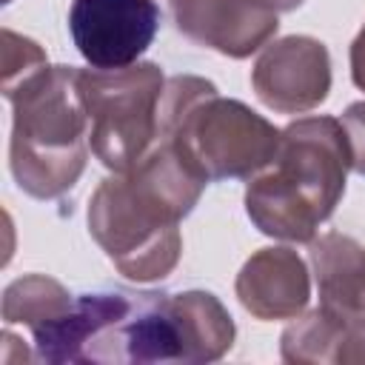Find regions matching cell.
<instances>
[{
  "label": "cell",
  "mask_w": 365,
  "mask_h": 365,
  "mask_svg": "<svg viewBox=\"0 0 365 365\" xmlns=\"http://www.w3.org/2000/svg\"><path fill=\"white\" fill-rule=\"evenodd\" d=\"M351 77H354V86L365 91V26L351 43Z\"/></svg>",
  "instance_id": "cell-17"
},
{
  "label": "cell",
  "mask_w": 365,
  "mask_h": 365,
  "mask_svg": "<svg viewBox=\"0 0 365 365\" xmlns=\"http://www.w3.org/2000/svg\"><path fill=\"white\" fill-rule=\"evenodd\" d=\"M348 168L351 148L342 123L302 117L282 128L271 168L248 182L245 211L265 237L311 242L334 214Z\"/></svg>",
  "instance_id": "cell-2"
},
{
  "label": "cell",
  "mask_w": 365,
  "mask_h": 365,
  "mask_svg": "<svg viewBox=\"0 0 365 365\" xmlns=\"http://www.w3.org/2000/svg\"><path fill=\"white\" fill-rule=\"evenodd\" d=\"M43 66H48V60L34 40L20 37L11 29H3V94L29 80Z\"/></svg>",
  "instance_id": "cell-14"
},
{
  "label": "cell",
  "mask_w": 365,
  "mask_h": 365,
  "mask_svg": "<svg viewBox=\"0 0 365 365\" xmlns=\"http://www.w3.org/2000/svg\"><path fill=\"white\" fill-rule=\"evenodd\" d=\"M165 77L154 63L128 68H80L94 157L114 174L134 168L154 145Z\"/></svg>",
  "instance_id": "cell-5"
},
{
  "label": "cell",
  "mask_w": 365,
  "mask_h": 365,
  "mask_svg": "<svg viewBox=\"0 0 365 365\" xmlns=\"http://www.w3.org/2000/svg\"><path fill=\"white\" fill-rule=\"evenodd\" d=\"M208 182L163 140L128 171L103 180L88 202V228L117 271L154 282L174 271L182 237L180 220Z\"/></svg>",
  "instance_id": "cell-1"
},
{
  "label": "cell",
  "mask_w": 365,
  "mask_h": 365,
  "mask_svg": "<svg viewBox=\"0 0 365 365\" xmlns=\"http://www.w3.org/2000/svg\"><path fill=\"white\" fill-rule=\"evenodd\" d=\"M180 362H214L234 345V319L225 305L208 291L168 294Z\"/></svg>",
  "instance_id": "cell-12"
},
{
  "label": "cell",
  "mask_w": 365,
  "mask_h": 365,
  "mask_svg": "<svg viewBox=\"0 0 365 365\" xmlns=\"http://www.w3.org/2000/svg\"><path fill=\"white\" fill-rule=\"evenodd\" d=\"M339 123H342L345 137H348L351 168L365 177V100L362 103H351Z\"/></svg>",
  "instance_id": "cell-16"
},
{
  "label": "cell",
  "mask_w": 365,
  "mask_h": 365,
  "mask_svg": "<svg viewBox=\"0 0 365 365\" xmlns=\"http://www.w3.org/2000/svg\"><path fill=\"white\" fill-rule=\"evenodd\" d=\"M134 305V294H83L54 322L31 331L37 359L43 362H88L94 342L106 328L120 322Z\"/></svg>",
  "instance_id": "cell-10"
},
{
  "label": "cell",
  "mask_w": 365,
  "mask_h": 365,
  "mask_svg": "<svg viewBox=\"0 0 365 365\" xmlns=\"http://www.w3.org/2000/svg\"><path fill=\"white\" fill-rule=\"evenodd\" d=\"M160 29L154 0H74L68 31L91 68H128Z\"/></svg>",
  "instance_id": "cell-6"
},
{
  "label": "cell",
  "mask_w": 365,
  "mask_h": 365,
  "mask_svg": "<svg viewBox=\"0 0 365 365\" xmlns=\"http://www.w3.org/2000/svg\"><path fill=\"white\" fill-rule=\"evenodd\" d=\"M177 29L225 57L242 60L277 34V11L262 0H168Z\"/></svg>",
  "instance_id": "cell-8"
},
{
  "label": "cell",
  "mask_w": 365,
  "mask_h": 365,
  "mask_svg": "<svg viewBox=\"0 0 365 365\" xmlns=\"http://www.w3.org/2000/svg\"><path fill=\"white\" fill-rule=\"evenodd\" d=\"M237 297L257 319H294L311 299L308 268L291 248H259L237 274Z\"/></svg>",
  "instance_id": "cell-9"
},
{
  "label": "cell",
  "mask_w": 365,
  "mask_h": 365,
  "mask_svg": "<svg viewBox=\"0 0 365 365\" xmlns=\"http://www.w3.org/2000/svg\"><path fill=\"white\" fill-rule=\"evenodd\" d=\"M262 3H268L274 11H291V9H297L302 0H262Z\"/></svg>",
  "instance_id": "cell-18"
},
{
  "label": "cell",
  "mask_w": 365,
  "mask_h": 365,
  "mask_svg": "<svg viewBox=\"0 0 365 365\" xmlns=\"http://www.w3.org/2000/svg\"><path fill=\"white\" fill-rule=\"evenodd\" d=\"M3 3H9V0H3Z\"/></svg>",
  "instance_id": "cell-19"
},
{
  "label": "cell",
  "mask_w": 365,
  "mask_h": 365,
  "mask_svg": "<svg viewBox=\"0 0 365 365\" xmlns=\"http://www.w3.org/2000/svg\"><path fill=\"white\" fill-rule=\"evenodd\" d=\"M74 305L71 294L51 277L29 274L14 279L3 291V319L6 322H23L31 331L54 322Z\"/></svg>",
  "instance_id": "cell-13"
},
{
  "label": "cell",
  "mask_w": 365,
  "mask_h": 365,
  "mask_svg": "<svg viewBox=\"0 0 365 365\" xmlns=\"http://www.w3.org/2000/svg\"><path fill=\"white\" fill-rule=\"evenodd\" d=\"M251 83L257 97L279 114H302L325 103L331 91L328 48L305 34L282 37L262 48Z\"/></svg>",
  "instance_id": "cell-7"
},
{
  "label": "cell",
  "mask_w": 365,
  "mask_h": 365,
  "mask_svg": "<svg viewBox=\"0 0 365 365\" xmlns=\"http://www.w3.org/2000/svg\"><path fill=\"white\" fill-rule=\"evenodd\" d=\"M14 108L11 174L37 200H57L86 168L88 111L80 94V68L43 66L6 91Z\"/></svg>",
  "instance_id": "cell-4"
},
{
  "label": "cell",
  "mask_w": 365,
  "mask_h": 365,
  "mask_svg": "<svg viewBox=\"0 0 365 365\" xmlns=\"http://www.w3.org/2000/svg\"><path fill=\"white\" fill-rule=\"evenodd\" d=\"M279 134L245 103L220 97L202 77L165 80L157 140L168 143L205 182L251 180L271 165Z\"/></svg>",
  "instance_id": "cell-3"
},
{
  "label": "cell",
  "mask_w": 365,
  "mask_h": 365,
  "mask_svg": "<svg viewBox=\"0 0 365 365\" xmlns=\"http://www.w3.org/2000/svg\"><path fill=\"white\" fill-rule=\"evenodd\" d=\"M334 362L336 365H365V317H345L339 319L334 336Z\"/></svg>",
  "instance_id": "cell-15"
},
{
  "label": "cell",
  "mask_w": 365,
  "mask_h": 365,
  "mask_svg": "<svg viewBox=\"0 0 365 365\" xmlns=\"http://www.w3.org/2000/svg\"><path fill=\"white\" fill-rule=\"evenodd\" d=\"M311 265L319 288V305L365 317V248L345 234H322L311 240Z\"/></svg>",
  "instance_id": "cell-11"
}]
</instances>
